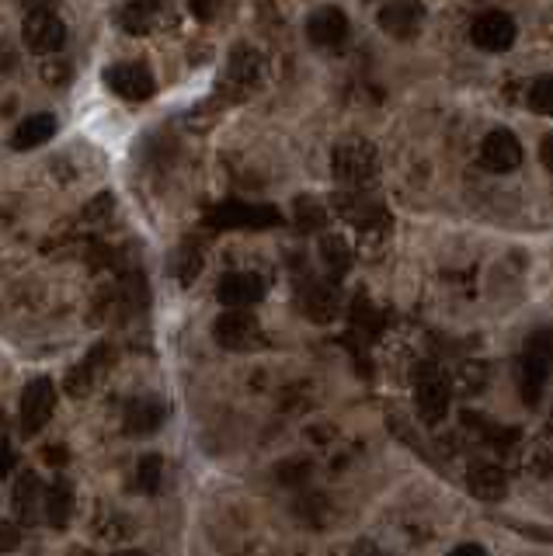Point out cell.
Returning a JSON list of instances; mask_svg holds the SVG:
<instances>
[{
  "mask_svg": "<svg viewBox=\"0 0 553 556\" xmlns=\"http://www.w3.org/2000/svg\"><path fill=\"white\" fill-rule=\"evenodd\" d=\"M553 376V331L540 327L526 338V345L519 351L515 362V379H519V397L529 407H536L543 400V386Z\"/></svg>",
  "mask_w": 553,
  "mask_h": 556,
  "instance_id": "6da1fadb",
  "label": "cell"
},
{
  "mask_svg": "<svg viewBox=\"0 0 553 556\" xmlns=\"http://www.w3.org/2000/svg\"><path fill=\"white\" fill-rule=\"evenodd\" d=\"M334 178L348 188V192H366L376 178H380V153L369 139H341L334 146Z\"/></svg>",
  "mask_w": 553,
  "mask_h": 556,
  "instance_id": "7a4b0ae2",
  "label": "cell"
},
{
  "mask_svg": "<svg viewBox=\"0 0 553 556\" xmlns=\"http://www.w3.org/2000/svg\"><path fill=\"white\" fill-rule=\"evenodd\" d=\"M414 400H418L421 421L439 424L449 411V400H453V386H449L446 372L435 362L418 365V379H414Z\"/></svg>",
  "mask_w": 553,
  "mask_h": 556,
  "instance_id": "3957f363",
  "label": "cell"
},
{
  "mask_svg": "<svg viewBox=\"0 0 553 556\" xmlns=\"http://www.w3.org/2000/svg\"><path fill=\"white\" fill-rule=\"evenodd\" d=\"M21 39L32 49L35 56H53L67 42V25L53 7H35L25 14V25H21Z\"/></svg>",
  "mask_w": 553,
  "mask_h": 556,
  "instance_id": "277c9868",
  "label": "cell"
},
{
  "mask_svg": "<svg viewBox=\"0 0 553 556\" xmlns=\"http://www.w3.org/2000/svg\"><path fill=\"white\" fill-rule=\"evenodd\" d=\"M282 216L275 206H251V202H220L213 212H209V226L216 230H272L279 226Z\"/></svg>",
  "mask_w": 553,
  "mask_h": 556,
  "instance_id": "5b68a950",
  "label": "cell"
},
{
  "mask_svg": "<svg viewBox=\"0 0 553 556\" xmlns=\"http://www.w3.org/2000/svg\"><path fill=\"white\" fill-rule=\"evenodd\" d=\"M56 411V386L53 379H32L21 393V435L32 438L49 424V417Z\"/></svg>",
  "mask_w": 553,
  "mask_h": 556,
  "instance_id": "8992f818",
  "label": "cell"
},
{
  "mask_svg": "<svg viewBox=\"0 0 553 556\" xmlns=\"http://www.w3.org/2000/svg\"><path fill=\"white\" fill-rule=\"evenodd\" d=\"M213 338L230 351H251L261 345V324L251 310H227L216 317Z\"/></svg>",
  "mask_w": 553,
  "mask_h": 556,
  "instance_id": "52a82bcc",
  "label": "cell"
},
{
  "mask_svg": "<svg viewBox=\"0 0 553 556\" xmlns=\"http://www.w3.org/2000/svg\"><path fill=\"white\" fill-rule=\"evenodd\" d=\"M515 35H519V25H515V18L505 11H484V14H477L474 25H470V39H474V46L484 49V53H505V49H512Z\"/></svg>",
  "mask_w": 553,
  "mask_h": 556,
  "instance_id": "ba28073f",
  "label": "cell"
},
{
  "mask_svg": "<svg viewBox=\"0 0 553 556\" xmlns=\"http://www.w3.org/2000/svg\"><path fill=\"white\" fill-rule=\"evenodd\" d=\"M334 209H338V216L345 219V223L359 226L362 233L380 230V226L390 223L383 202L376 199V195H369V192H338V195H334Z\"/></svg>",
  "mask_w": 553,
  "mask_h": 556,
  "instance_id": "9c48e42d",
  "label": "cell"
},
{
  "mask_svg": "<svg viewBox=\"0 0 553 556\" xmlns=\"http://www.w3.org/2000/svg\"><path fill=\"white\" fill-rule=\"evenodd\" d=\"M300 310H303V317L314 320V324H331L341 310L338 285H334L331 278H310V282H303Z\"/></svg>",
  "mask_w": 553,
  "mask_h": 556,
  "instance_id": "30bf717a",
  "label": "cell"
},
{
  "mask_svg": "<svg viewBox=\"0 0 553 556\" xmlns=\"http://www.w3.org/2000/svg\"><path fill=\"white\" fill-rule=\"evenodd\" d=\"M261 296H265V278L254 272H230L216 285V299L227 310H251L254 303H261Z\"/></svg>",
  "mask_w": 553,
  "mask_h": 556,
  "instance_id": "8fae6325",
  "label": "cell"
},
{
  "mask_svg": "<svg viewBox=\"0 0 553 556\" xmlns=\"http://www.w3.org/2000/svg\"><path fill=\"white\" fill-rule=\"evenodd\" d=\"M480 160H484V167L494 174L515 171V167L522 164L519 136L508 133V129H491V133L484 136V143H480Z\"/></svg>",
  "mask_w": 553,
  "mask_h": 556,
  "instance_id": "7c38bea8",
  "label": "cell"
},
{
  "mask_svg": "<svg viewBox=\"0 0 553 556\" xmlns=\"http://www.w3.org/2000/svg\"><path fill=\"white\" fill-rule=\"evenodd\" d=\"M105 80L126 101H147L154 94V73L143 63H115V67L105 70Z\"/></svg>",
  "mask_w": 553,
  "mask_h": 556,
  "instance_id": "4fadbf2b",
  "label": "cell"
},
{
  "mask_svg": "<svg viewBox=\"0 0 553 556\" xmlns=\"http://www.w3.org/2000/svg\"><path fill=\"white\" fill-rule=\"evenodd\" d=\"M421 21H425V7L407 4V0L383 4L380 14H376V25H380L390 39H414V35L421 32Z\"/></svg>",
  "mask_w": 553,
  "mask_h": 556,
  "instance_id": "5bb4252c",
  "label": "cell"
},
{
  "mask_svg": "<svg viewBox=\"0 0 553 556\" xmlns=\"http://www.w3.org/2000/svg\"><path fill=\"white\" fill-rule=\"evenodd\" d=\"M307 35L320 49L341 46V42L348 39V14L341 11V7H331V4L317 7V11L307 18Z\"/></svg>",
  "mask_w": 553,
  "mask_h": 556,
  "instance_id": "9a60e30c",
  "label": "cell"
},
{
  "mask_svg": "<svg viewBox=\"0 0 553 556\" xmlns=\"http://www.w3.org/2000/svg\"><path fill=\"white\" fill-rule=\"evenodd\" d=\"M39 504L46 508V487H42L39 473H18V480H14V494H11L14 518H18L21 525H35V518H39Z\"/></svg>",
  "mask_w": 553,
  "mask_h": 556,
  "instance_id": "2e32d148",
  "label": "cell"
},
{
  "mask_svg": "<svg viewBox=\"0 0 553 556\" xmlns=\"http://www.w3.org/2000/svg\"><path fill=\"white\" fill-rule=\"evenodd\" d=\"M467 487H470V494H474L477 501L494 504V501H501V497L508 494V477H505V470H501V466H494V463H470Z\"/></svg>",
  "mask_w": 553,
  "mask_h": 556,
  "instance_id": "e0dca14e",
  "label": "cell"
},
{
  "mask_svg": "<svg viewBox=\"0 0 553 556\" xmlns=\"http://www.w3.org/2000/svg\"><path fill=\"white\" fill-rule=\"evenodd\" d=\"M122 424H126L129 435L136 438H147L154 435V431L164 424V407H160V400L154 397H136L126 404V417H122Z\"/></svg>",
  "mask_w": 553,
  "mask_h": 556,
  "instance_id": "ac0fdd59",
  "label": "cell"
},
{
  "mask_svg": "<svg viewBox=\"0 0 553 556\" xmlns=\"http://www.w3.org/2000/svg\"><path fill=\"white\" fill-rule=\"evenodd\" d=\"M258 80H261V53L251 46H237L234 56H230V67H227V84L251 91Z\"/></svg>",
  "mask_w": 553,
  "mask_h": 556,
  "instance_id": "d6986e66",
  "label": "cell"
},
{
  "mask_svg": "<svg viewBox=\"0 0 553 556\" xmlns=\"http://www.w3.org/2000/svg\"><path fill=\"white\" fill-rule=\"evenodd\" d=\"M53 136H56V119L53 115H46V112H39V115H32V119H25L18 129H14L11 146L14 150H35V146L49 143Z\"/></svg>",
  "mask_w": 553,
  "mask_h": 556,
  "instance_id": "ffe728a7",
  "label": "cell"
},
{
  "mask_svg": "<svg viewBox=\"0 0 553 556\" xmlns=\"http://www.w3.org/2000/svg\"><path fill=\"white\" fill-rule=\"evenodd\" d=\"M317 254H320V265H324L334 278H341L352 268V247H348V240L338 237V233H324L317 244Z\"/></svg>",
  "mask_w": 553,
  "mask_h": 556,
  "instance_id": "44dd1931",
  "label": "cell"
},
{
  "mask_svg": "<svg viewBox=\"0 0 553 556\" xmlns=\"http://www.w3.org/2000/svg\"><path fill=\"white\" fill-rule=\"evenodd\" d=\"M74 487L56 480L53 487H46V518L53 529H67L70 518H74Z\"/></svg>",
  "mask_w": 553,
  "mask_h": 556,
  "instance_id": "7402d4cb",
  "label": "cell"
},
{
  "mask_svg": "<svg viewBox=\"0 0 553 556\" xmlns=\"http://www.w3.org/2000/svg\"><path fill=\"white\" fill-rule=\"evenodd\" d=\"M202 265H206V247H202V240L185 237L178 247V254H174V272H178L181 285H192L195 278H199Z\"/></svg>",
  "mask_w": 553,
  "mask_h": 556,
  "instance_id": "603a6c76",
  "label": "cell"
},
{
  "mask_svg": "<svg viewBox=\"0 0 553 556\" xmlns=\"http://www.w3.org/2000/svg\"><path fill=\"white\" fill-rule=\"evenodd\" d=\"M463 421H467L470 428H474L487 445H494L498 452H508L512 445H519V431L515 428H501V424H494V421H484L480 414H463Z\"/></svg>",
  "mask_w": 553,
  "mask_h": 556,
  "instance_id": "cb8c5ba5",
  "label": "cell"
},
{
  "mask_svg": "<svg viewBox=\"0 0 553 556\" xmlns=\"http://www.w3.org/2000/svg\"><path fill=\"white\" fill-rule=\"evenodd\" d=\"M293 223L300 226L303 233H324V226H327L324 202H317L314 195H300V199L293 202Z\"/></svg>",
  "mask_w": 553,
  "mask_h": 556,
  "instance_id": "d4e9b609",
  "label": "cell"
},
{
  "mask_svg": "<svg viewBox=\"0 0 553 556\" xmlns=\"http://www.w3.org/2000/svg\"><path fill=\"white\" fill-rule=\"evenodd\" d=\"M154 14H157L154 4H126L119 11V25L126 28L129 35H147L150 28H154Z\"/></svg>",
  "mask_w": 553,
  "mask_h": 556,
  "instance_id": "484cf974",
  "label": "cell"
},
{
  "mask_svg": "<svg viewBox=\"0 0 553 556\" xmlns=\"http://www.w3.org/2000/svg\"><path fill=\"white\" fill-rule=\"evenodd\" d=\"M529 108H533L536 115H550L553 119V73L540 77L529 87Z\"/></svg>",
  "mask_w": 553,
  "mask_h": 556,
  "instance_id": "4316f807",
  "label": "cell"
},
{
  "mask_svg": "<svg viewBox=\"0 0 553 556\" xmlns=\"http://www.w3.org/2000/svg\"><path fill=\"white\" fill-rule=\"evenodd\" d=\"M275 473H279V484L300 487V484H307V480H310L314 466H310V459H286V463L275 466Z\"/></svg>",
  "mask_w": 553,
  "mask_h": 556,
  "instance_id": "83f0119b",
  "label": "cell"
},
{
  "mask_svg": "<svg viewBox=\"0 0 553 556\" xmlns=\"http://www.w3.org/2000/svg\"><path fill=\"white\" fill-rule=\"evenodd\" d=\"M449 386H460V393H480V386H484V369H480L477 362H463L460 369H456V376L449 379Z\"/></svg>",
  "mask_w": 553,
  "mask_h": 556,
  "instance_id": "f1b7e54d",
  "label": "cell"
},
{
  "mask_svg": "<svg viewBox=\"0 0 553 556\" xmlns=\"http://www.w3.org/2000/svg\"><path fill=\"white\" fill-rule=\"evenodd\" d=\"M160 470H164V463H160V456H143L140 459V466H136V473H140V490H147V494H154V490L160 487Z\"/></svg>",
  "mask_w": 553,
  "mask_h": 556,
  "instance_id": "f546056e",
  "label": "cell"
},
{
  "mask_svg": "<svg viewBox=\"0 0 553 556\" xmlns=\"http://www.w3.org/2000/svg\"><path fill=\"white\" fill-rule=\"evenodd\" d=\"M42 77H46V84L63 87L70 80V67L60 60V56H46V63H42Z\"/></svg>",
  "mask_w": 553,
  "mask_h": 556,
  "instance_id": "4dcf8cb0",
  "label": "cell"
},
{
  "mask_svg": "<svg viewBox=\"0 0 553 556\" xmlns=\"http://www.w3.org/2000/svg\"><path fill=\"white\" fill-rule=\"evenodd\" d=\"M108 212H112V195H108V192H101L98 199H94L91 206L84 209V219H87V223H105V219H108Z\"/></svg>",
  "mask_w": 553,
  "mask_h": 556,
  "instance_id": "1f68e13d",
  "label": "cell"
},
{
  "mask_svg": "<svg viewBox=\"0 0 553 556\" xmlns=\"http://www.w3.org/2000/svg\"><path fill=\"white\" fill-rule=\"evenodd\" d=\"M18 546H21V529L11 522H0V556L18 550Z\"/></svg>",
  "mask_w": 553,
  "mask_h": 556,
  "instance_id": "d6a6232c",
  "label": "cell"
},
{
  "mask_svg": "<svg viewBox=\"0 0 553 556\" xmlns=\"http://www.w3.org/2000/svg\"><path fill=\"white\" fill-rule=\"evenodd\" d=\"M14 67H18V49H14L7 39H0V73H7Z\"/></svg>",
  "mask_w": 553,
  "mask_h": 556,
  "instance_id": "836d02e7",
  "label": "cell"
},
{
  "mask_svg": "<svg viewBox=\"0 0 553 556\" xmlns=\"http://www.w3.org/2000/svg\"><path fill=\"white\" fill-rule=\"evenodd\" d=\"M14 463H18V456H14V449L7 442H0V473H11L14 470Z\"/></svg>",
  "mask_w": 553,
  "mask_h": 556,
  "instance_id": "e575fe53",
  "label": "cell"
},
{
  "mask_svg": "<svg viewBox=\"0 0 553 556\" xmlns=\"http://www.w3.org/2000/svg\"><path fill=\"white\" fill-rule=\"evenodd\" d=\"M540 160H543V167L553 174V133L540 143Z\"/></svg>",
  "mask_w": 553,
  "mask_h": 556,
  "instance_id": "d590c367",
  "label": "cell"
},
{
  "mask_svg": "<svg viewBox=\"0 0 553 556\" xmlns=\"http://www.w3.org/2000/svg\"><path fill=\"white\" fill-rule=\"evenodd\" d=\"M449 556H487V550L480 543H463V546H456Z\"/></svg>",
  "mask_w": 553,
  "mask_h": 556,
  "instance_id": "8d00e7d4",
  "label": "cell"
},
{
  "mask_svg": "<svg viewBox=\"0 0 553 556\" xmlns=\"http://www.w3.org/2000/svg\"><path fill=\"white\" fill-rule=\"evenodd\" d=\"M46 463H53V466L67 463V449H46Z\"/></svg>",
  "mask_w": 553,
  "mask_h": 556,
  "instance_id": "74e56055",
  "label": "cell"
},
{
  "mask_svg": "<svg viewBox=\"0 0 553 556\" xmlns=\"http://www.w3.org/2000/svg\"><path fill=\"white\" fill-rule=\"evenodd\" d=\"M192 11L199 14V18H209V14H213V7H209V4H192Z\"/></svg>",
  "mask_w": 553,
  "mask_h": 556,
  "instance_id": "f35d334b",
  "label": "cell"
},
{
  "mask_svg": "<svg viewBox=\"0 0 553 556\" xmlns=\"http://www.w3.org/2000/svg\"><path fill=\"white\" fill-rule=\"evenodd\" d=\"M115 556H147V553H140V550H119Z\"/></svg>",
  "mask_w": 553,
  "mask_h": 556,
  "instance_id": "ab89813d",
  "label": "cell"
},
{
  "mask_svg": "<svg viewBox=\"0 0 553 556\" xmlns=\"http://www.w3.org/2000/svg\"><path fill=\"white\" fill-rule=\"evenodd\" d=\"M0 442H4V414H0Z\"/></svg>",
  "mask_w": 553,
  "mask_h": 556,
  "instance_id": "60d3db41",
  "label": "cell"
}]
</instances>
